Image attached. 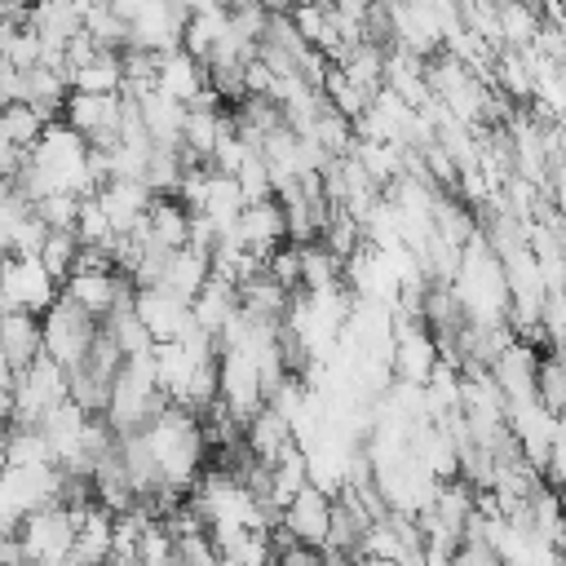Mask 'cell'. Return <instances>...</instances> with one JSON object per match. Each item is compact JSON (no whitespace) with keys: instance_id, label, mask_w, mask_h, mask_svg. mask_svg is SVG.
I'll return each instance as SVG.
<instances>
[{"instance_id":"1","label":"cell","mask_w":566,"mask_h":566,"mask_svg":"<svg viewBox=\"0 0 566 566\" xmlns=\"http://www.w3.org/2000/svg\"><path fill=\"white\" fill-rule=\"evenodd\" d=\"M93 340H97V318L57 292V301L40 314V354L62 371H71L84 363Z\"/></svg>"},{"instance_id":"2","label":"cell","mask_w":566,"mask_h":566,"mask_svg":"<svg viewBox=\"0 0 566 566\" xmlns=\"http://www.w3.org/2000/svg\"><path fill=\"white\" fill-rule=\"evenodd\" d=\"M18 539H22V553L31 566H62L71 557V544H75V513L44 504V509L22 517Z\"/></svg>"},{"instance_id":"3","label":"cell","mask_w":566,"mask_h":566,"mask_svg":"<svg viewBox=\"0 0 566 566\" xmlns=\"http://www.w3.org/2000/svg\"><path fill=\"white\" fill-rule=\"evenodd\" d=\"M57 301V283L44 274V265L35 256H9L0 270V314L4 310H27V314H44Z\"/></svg>"},{"instance_id":"4","label":"cell","mask_w":566,"mask_h":566,"mask_svg":"<svg viewBox=\"0 0 566 566\" xmlns=\"http://www.w3.org/2000/svg\"><path fill=\"white\" fill-rule=\"evenodd\" d=\"M327 509H332V495L323 491V486H301L287 504H283V513H279V526L296 539V544H305V548H318L323 553V544H327Z\"/></svg>"},{"instance_id":"5","label":"cell","mask_w":566,"mask_h":566,"mask_svg":"<svg viewBox=\"0 0 566 566\" xmlns=\"http://www.w3.org/2000/svg\"><path fill=\"white\" fill-rule=\"evenodd\" d=\"M133 314H137V323L146 327L150 345H177V340L195 327V323H190V305L177 301V296H168V292H155V287L137 292Z\"/></svg>"},{"instance_id":"6","label":"cell","mask_w":566,"mask_h":566,"mask_svg":"<svg viewBox=\"0 0 566 566\" xmlns=\"http://www.w3.org/2000/svg\"><path fill=\"white\" fill-rule=\"evenodd\" d=\"M367 531H371V513L363 509V500L349 486H340V495H332V509H327V544L323 548L358 562V544Z\"/></svg>"},{"instance_id":"7","label":"cell","mask_w":566,"mask_h":566,"mask_svg":"<svg viewBox=\"0 0 566 566\" xmlns=\"http://www.w3.org/2000/svg\"><path fill=\"white\" fill-rule=\"evenodd\" d=\"M234 230H239L243 252H252V256H270L279 243H287V234H283V208H279V199H274V195L243 203V212H239Z\"/></svg>"},{"instance_id":"8","label":"cell","mask_w":566,"mask_h":566,"mask_svg":"<svg viewBox=\"0 0 566 566\" xmlns=\"http://www.w3.org/2000/svg\"><path fill=\"white\" fill-rule=\"evenodd\" d=\"M40 358V318L27 310H4L0 314V363L9 376L27 371Z\"/></svg>"},{"instance_id":"9","label":"cell","mask_w":566,"mask_h":566,"mask_svg":"<svg viewBox=\"0 0 566 566\" xmlns=\"http://www.w3.org/2000/svg\"><path fill=\"white\" fill-rule=\"evenodd\" d=\"M389 367L402 376V385H416L420 389L429 380V371L438 367V354H433V340H429V332L420 323L402 318L398 340H394V354H389Z\"/></svg>"},{"instance_id":"10","label":"cell","mask_w":566,"mask_h":566,"mask_svg":"<svg viewBox=\"0 0 566 566\" xmlns=\"http://www.w3.org/2000/svg\"><path fill=\"white\" fill-rule=\"evenodd\" d=\"M93 203L102 208V217H106V226H111L115 234H128V230L146 217L150 190H146L142 181H106V186L93 190Z\"/></svg>"},{"instance_id":"11","label":"cell","mask_w":566,"mask_h":566,"mask_svg":"<svg viewBox=\"0 0 566 566\" xmlns=\"http://www.w3.org/2000/svg\"><path fill=\"white\" fill-rule=\"evenodd\" d=\"M208 274H212L208 252H199V248H177V252H168V261H164V274H159V283H155V292H168V296H177V301H186V305H190V296L208 283ZM142 292H146V287H142Z\"/></svg>"},{"instance_id":"12","label":"cell","mask_w":566,"mask_h":566,"mask_svg":"<svg viewBox=\"0 0 566 566\" xmlns=\"http://www.w3.org/2000/svg\"><path fill=\"white\" fill-rule=\"evenodd\" d=\"M155 93L172 97L177 106H190L199 93H203V66L181 53V49H168L159 53V66H155Z\"/></svg>"},{"instance_id":"13","label":"cell","mask_w":566,"mask_h":566,"mask_svg":"<svg viewBox=\"0 0 566 566\" xmlns=\"http://www.w3.org/2000/svg\"><path fill=\"white\" fill-rule=\"evenodd\" d=\"M234 314H239V296H234V287H230L226 279L208 274V283L190 296V323H195L199 332H208V336H221V327H226Z\"/></svg>"},{"instance_id":"14","label":"cell","mask_w":566,"mask_h":566,"mask_svg":"<svg viewBox=\"0 0 566 566\" xmlns=\"http://www.w3.org/2000/svg\"><path fill=\"white\" fill-rule=\"evenodd\" d=\"M27 27L40 49H66V40L84 31V4H35L27 9Z\"/></svg>"},{"instance_id":"15","label":"cell","mask_w":566,"mask_h":566,"mask_svg":"<svg viewBox=\"0 0 566 566\" xmlns=\"http://www.w3.org/2000/svg\"><path fill=\"white\" fill-rule=\"evenodd\" d=\"M186 230H190V212L172 195H150V208H146V243H155L164 252H177V248H186Z\"/></svg>"},{"instance_id":"16","label":"cell","mask_w":566,"mask_h":566,"mask_svg":"<svg viewBox=\"0 0 566 566\" xmlns=\"http://www.w3.org/2000/svg\"><path fill=\"white\" fill-rule=\"evenodd\" d=\"M292 442H296L292 420H283V416L270 411V407H261V411L243 424V447H248L261 464H274V460L283 455V447H292Z\"/></svg>"},{"instance_id":"17","label":"cell","mask_w":566,"mask_h":566,"mask_svg":"<svg viewBox=\"0 0 566 566\" xmlns=\"http://www.w3.org/2000/svg\"><path fill=\"white\" fill-rule=\"evenodd\" d=\"M137 119H142V128H146V137H150V146H181V119H186V106H177L172 97H164V93H146V97H137Z\"/></svg>"},{"instance_id":"18","label":"cell","mask_w":566,"mask_h":566,"mask_svg":"<svg viewBox=\"0 0 566 566\" xmlns=\"http://www.w3.org/2000/svg\"><path fill=\"white\" fill-rule=\"evenodd\" d=\"M124 71H119V53L97 49L80 71H71V93H93V97H119Z\"/></svg>"},{"instance_id":"19","label":"cell","mask_w":566,"mask_h":566,"mask_svg":"<svg viewBox=\"0 0 566 566\" xmlns=\"http://www.w3.org/2000/svg\"><path fill=\"white\" fill-rule=\"evenodd\" d=\"M495 27L504 49H531L539 31V4H517V0H495Z\"/></svg>"},{"instance_id":"20","label":"cell","mask_w":566,"mask_h":566,"mask_svg":"<svg viewBox=\"0 0 566 566\" xmlns=\"http://www.w3.org/2000/svg\"><path fill=\"white\" fill-rule=\"evenodd\" d=\"M115 283H119V274H71L57 292L66 301H75L80 310H88L93 318H102L111 310V301H115Z\"/></svg>"},{"instance_id":"21","label":"cell","mask_w":566,"mask_h":566,"mask_svg":"<svg viewBox=\"0 0 566 566\" xmlns=\"http://www.w3.org/2000/svg\"><path fill=\"white\" fill-rule=\"evenodd\" d=\"M535 402L544 416H562V402H566V371H562V354L557 349H544L539 363H535Z\"/></svg>"},{"instance_id":"22","label":"cell","mask_w":566,"mask_h":566,"mask_svg":"<svg viewBox=\"0 0 566 566\" xmlns=\"http://www.w3.org/2000/svg\"><path fill=\"white\" fill-rule=\"evenodd\" d=\"M75 252H80V243H75L71 230H49L44 243H40V252H35V261H40L44 274L62 287V283L71 279V270H75Z\"/></svg>"},{"instance_id":"23","label":"cell","mask_w":566,"mask_h":566,"mask_svg":"<svg viewBox=\"0 0 566 566\" xmlns=\"http://www.w3.org/2000/svg\"><path fill=\"white\" fill-rule=\"evenodd\" d=\"M4 460H9V469H35V464H53V451L40 429H9Z\"/></svg>"},{"instance_id":"24","label":"cell","mask_w":566,"mask_h":566,"mask_svg":"<svg viewBox=\"0 0 566 566\" xmlns=\"http://www.w3.org/2000/svg\"><path fill=\"white\" fill-rule=\"evenodd\" d=\"M40 133H44V119L31 111V106H22V102H9V106H0V137L9 142V146H18L22 155L40 142Z\"/></svg>"},{"instance_id":"25","label":"cell","mask_w":566,"mask_h":566,"mask_svg":"<svg viewBox=\"0 0 566 566\" xmlns=\"http://www.w3.org/2000/svg\"><path fill=\"white\" fill-rule=\"evenodd\" d=\"M75 212H80V199L75 195H62V190H53V195H44V199L31 203V217L44 230H75Z\"/></svg>"},{"instance_id":"26","label":"cell","mask_w":566,"mask_h":566,"mask_svg":"<svg viewBox=\"0 0 566 566\" xmlns=\"http://www.w3.org/2000/svg\"><path fill=\"white\" fill-rule=\"evenodd\" d=\"M265 274L287 287V292H301V248L296 243H279L270 256H265Z\"/></svg>"},{"instance_id":"27","label":"cell","mask_w":566,"mask_h":566,"mask_svg":"<svg viewBox=\"0 0 566 566\" xmlns=\"http://www.w3.org/2000/svg\"><path fill=\"white\" fill-rule=\"evenodd\" d=\"M44 234H49V230H44V226H40V221L27 212V217H22V221L9 230L4 248H9V256H35V252H40V243H44Z\"/></svg>"},{"instance_id":"28","label":"cell","mask_w":566,"mask_h":566,"mask_svg":"<svg viewBox=\"0 0 566 566\" xmlns=\"http://www.w3.org/2000/svg\"><path fill=\"white\" fill-rule=\"evenodd\" d=\"M22 164H27V155L0 137V181H13V172H18Z\"/></svg>"}]
</instances>
